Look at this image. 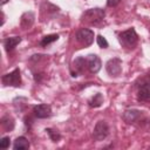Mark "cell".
I'll list each match as a JSON object with an SVG mask.
<instances>
[{
  "label": "cell",
  "instance_id": "cell-1",
  "mask_svg": "<svg viewBox=\"0 0 150 150\" xmlns=\"http://www.w3.org/2000/svg\"><path fill=\"white\" fill-rule=\"evenodd\" d=\"M118 41L125 48H134L138 42V35H137L135 28L130 27L127 30L121 32L118 34Z\"/></svg>",
  "mask_w": 150,
  "mask_h": 150
},
{
  "label": "cell",
  "instance_id": "cell-2",
  "mask_svg": "<svg viewBox=\"0 0 150 150\" xmlns=\"http://www.w3.org/2000/svg\"><path fill=\"white\" fill-rule=\"evenodd\" d=\"M105 16V12L102 8H90L88 11H86L82 16H81V21L82 22H87L90 25H97L98 22H101Z\"/></svg>",
  "mask_w": 150,
  "mask_h": 150
},
{
  "label": "cell",
  "instance_id": "cell-3",
  "mask_svg": "<svg viewBox=\"0 0 150 150\" xmlns=\"http://www.w3.org/2000/svg\"><path fill=\"white\" fill-rule=\"evenodd\" d=\"M1 81H2V84L8 87V86H12V87H20L21 86V75H20V69L19 68H15L13 69L11 73H7L5 75H2L1 77Z\"/></svg>",
  "mask_w": 150,
  "mask_h": 150
},
{
  "label": "cell",
  "instance_id": "cell-4",
  "mask_svg": "<svg viewBox=\"0 0 150 150\" xmlns=\"http://www.w3.org/2000/svg\"><path fill=\"white\" fill-rule=\"evenodd\" d=\"M76 41L83 47H89L94 42V32L89 28H80L75 34Z\"/></svg>",
  "mask_w": 150,
  "mask_h": 150
},
{
  "label": "cell",
  "instance_id": "cell-5",
  "mask_svg": "<svg viewBox=\"0 0 150 150\" xmlns=\"http://www.w3.org/2000/svg\"><path fill=\"white\" fill-rule=\"evenodd\" d=\"M109 125L105 121H98L96 124H95V128H94V131H93V138L97 142L100 141H103L108 137L109 135Z\"/></svg>",
  "mask_w": 150,
  "mask_h": 150
},
{
  "label": "cell",
  "instance_id": "cell-6",
  "mask_svg": "<svg viewBox=\"0 0 150 150\" xmlns=\"http://www.w3.org/2000/svg\"><path fill=\"white\" fill-rule=\"evenodd\" d=\"M105 70L111 77H117L122 73V60L118 57L109 59L105 63Z\"/></svg>",
  "mask_w": 150,
  "mask_h": 150
},
{
  "label": "cell",
  "instance_id": "cell-7",
  "mask_svg": "<svg viewBox=\"0 0 150 150\" xmlns=\"http://www.w3.org/2000/svg\"><path fill=\"white\" fill-rule=\"evenodd\" d=\"M143 116V111L138 110V109H127L123 115H122V118L125 123L128 124H134L136 122H138Z\"/></svg>",
  "mask_w": 150,
  "mask_h": 150
},
{
  "label": "cell",
  "instance_id": "cell-8",
  "mask_svg": "<svg viewBox=\"0 0 150 150\" xmlns=\"http://www.w3.org/2000/svg\"><path fill=\"white\" fill-rule=\"evenodd\" d=\"M137 101L150 102V82L143 81L137 89Z\"/></svg>",
  "mask_w": 150,
  "mask_h": 150
},
{
  "label": "cell",
  "instance_id": "cell-9",
  "mask_svg": "<svg viewBox=\"0 0 150 150\" xmlns=\"http://www.w3.org/2000/svg\"><path fill=\"white\" fill-rule=\"evenodd\" d=\"M87 66H88V69L91 74H96L101 70L102 68V62H101V59L96 55V54H89L87 57Z\"/></svg>",
  "mask_w": 150,
  "mask_h": 150
},
{
  "label": "cell",
  "instance_id": "cell-10",
  "mask_svg": "<svg viewBox=\"0 0 150 150\" xmlns=\"http://www.w3.org/2000/svg\"><path fill=\"white\" fill-rule=\"evenodd\" d=\"M33 112H34L35 117H38V118H49L53 115L52 107L49 104H45V103L34 105Z\"/></svg>",
  "mask_w": 150,
  "mask_h": 150
},
{
  "label": "cell",
  "instance_id": "cell-11",
  "mask_svg": "<svg viewBox=\"0 0 150 150\" xmlns=\"http://www.w3.org/2000/svg\"><path fill=\"white\" fill-rule=\"evenodd\" d=\"M86 67H88V66H87V59H84V57H82V56L76 57V59L73 61V63H71V68H70V69H75V71L70 73L71 76H73V77H76L79 74H83V73L86 71Z\"/></svg>",
  "mask_w": 150,
  "mask_h": 150
},
{
  "label": "cell",
  "instance_id": "cell-12",
  "mask_svg": "<svg viewBox=\"0 0 150 150\" xmlns=\"http://www.w3.org/2000/svg\"><path fill=\"white\" fill-rule=\"evenodd\" d=\"M34 20H35V15H34L33 12L29 11V12L23 13L21 15V18H20V26H21V28L22 29H27V28L32 27L33 23H34Z\"/></svg>",
  "mask_w": 150,
  "mask_h": 150
},
{
  "label": "cell",
  "instance_id": "cell-13",
  "mask_svg": "<svg viewBox=\"0 0 150 150\" xmlns=\"http://www.w3.org/2000/svg\"><path fill=\"white\" fill-rule=\"evenodd\" d=\"M21 40H22V39H21L20 36H12V38L5 39V40H4V47H5L6 52H7V53L12 52V50L21 42Z\"/></svg>",
  "mask_w": 150,
  "mask_h": 150
},
{
  "label": "cell",
  "instance_id": "cell-14",
  "mask_svg": "<svg viewBox=\"0 0 150 150\" xmlns=\"http://www.w3.org/2000/svg\"><path fill=\"white\" fill-rule=\"evenodd\" d=\"M29 142L25 136H19L13 143V149L14 150H26L29 148Z\"/></svg>",
  "mask_w": 150,
  "mask_h": 150
},
{
  "label": "cell",
  "instance_id": "cell-15",
  "mask_svg": "<svg viewBox=\"0 0 150 150\" xmlns=\"http://www.w3.org/2000/svg\"><path fill=\"white\" fill-rule=\"evenodd\" d=\"M1 125L4 128L5 131H12L15 127V122H14V118L9 115H6L1 118Z\"/></svg>",
  "mask_w": 150,
  "mask_h": 150
},
{
  "label": "cell",
  "instance_id": "cell-16",
  "mask_svg": "<svg viewBox=\"0 0 150 150\" xmlns=\"http://www.w3.org/2000/svg\"><path fill=\"white\" fill-rule=\"evenodd\" d=\"M89 107L90 108H98L103 103V95L101 93H96L90 100H89Z\"/></svg>",
  "mask_w": 150,
  "mask_h": 150
},
{
  "label": "cell",
  "instance_id": "cell-17",
  "mask_svg": "<svg viewBox=\"0 0 150 150\" xmlns=\"http://www.w3.org/2000/svg\"><path fill=\"white\" fill-rule=\"evenodd\" d=\"M59 38H60L59 34H49V35H45V36L41 39V41H40V46H41V47H47V46L50 45L52 42L57 41Z\"/></svg>",
  "mask_w": 150,
  "mask_h": 150
},
{
  "label": "cell",
  "instance_id": "cell-18",
  "mask_svg": "<svg viewBox=\"0 0 150 150\" xmlns=\"http://www.w3.org/2000/svg\"><path fill=\"white\" fill-rule=\"evenodd\" d=\"M46 131H47V134H48L49 138H50L54 143H57V142L61 139V134H60L57 130L52 129V128H47V129H46Z\"/></svg>",
  "mask_w": 150,
  "mask_h": 150
},
{
  "label": "cell",
  "instance_id": "cell-19",
  "mask_svg": "<svg viewBox=\"0 0 150 150\" xmlns=\"http://www.w3.org/2000/svg\"><path fill=\"white\" fill-rule=\"evenodd\" d=\"M96 42H97L98 47H100V48H103V49L108 48V46H109L108 41H107V40H105V38H104V36H102V35H97V38H96Z\"/></svg>",
  "mask_w": 150,
  "mask_h": 150
},
{
  "label": "cell",
  "instance_id": "cell-20",
  "mask_svg": "<svg viewBox=\"0 0 150 150\" xmlns=\"http://www.w3.org/2000/svg\"><path fill=\"white\" fill-rule=\"evenodd\" d=\"M9 144H11V139H9L8 136L1 137V139H0V148H1V149H7V148H9Z\"/></svg>",
  "mask_w": 150,
  "mask_h": 150
},
{
  "label": "cell",
  "instance_id": "cell-21",
  "mask_svg": "<svg viewBox=\"0 0 150 150\" xmlns=\"http://www.w3.org/2000/svg\"><path fill=\"white\" fill-rule=\"evenodd\" d=\"M122 0H107V6L108 7H115L117 6Z\"/></svg>",
  "mask_w": 150,
  "mask_h": 150
},
{
  "label": "cell",
  "instance_id": "cell-22",
  "mask_svg": "<svg viewBox=\"0 0 150 150\" xmlns=\"http://www.w3.org/2000/svg\"><path fill=\"white\" fill-rule=\"evenodd\" d=\"M8 1H9V0H1V1H0V5H1V6H4V5H5V4H7Z\"/></svg>",
  "mask_w": 150,
  "mask_h": 150
},
{
  "label": "cell",
  "instance_id": "cell-23",
  "mask_svg": "<svg viewBox=\"0 0 150 150\" xmlns=\"http://www.w3.org/2000/svg\"><path fill=\"white\" fill-rule=\"evenodd\" d=\"M149 77H150V70H149Z\"/></svg>",
  "mask_w": 150,
  "mask_h": 150
}]
</instances>
